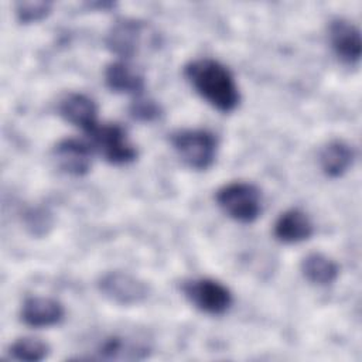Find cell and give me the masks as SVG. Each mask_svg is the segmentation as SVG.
Listing matches in <instances>:
<instances>
[{"instance_id":"5","label":"cell","mask_w":362,"mask_h":362,"mask_svg":"<svg viewBox=\"0 0 362 362\" xmlns=\"http://www.w3.org/2000/svg\"><path fill=\"white\" fill-rule=\"evenodd\" d=\"M182 293L197 310L208 315H223L233 304V294L229 287L211 277L184 281Z\"/></svg>"},{"instance_id":"6","label":"cell","mask_w":362,"mask_h":362,"mask_svg":"<svg viewBox=\"0 0 362 362\" xmlns=\"http://www.w3.org/2000/svg\"><path fill=\"white\" fill-rule=\"evenodd\" d=\"M96 286L106 300L117 305H137L150 296V287L144 280L122 270L103 273L98 279Z\"/></svg>"},{"instance_id":"9","label":"cell","mask_w":362,"mask_h":362,"mask_svg":"<svg viewBox=\"0 0 362 362\" xmlns=\"http://www.w3.org/2000/svg\"><path fill=\"white\" fill-rule=\"evenodd\" d=\"M143 30V21L137 18H120L112 24L105 37L106 48L119 59L129 61L137 54L141 45Z\"/></svg>"},{"instance_id":"11","label":"cell","mask_w":362,"mask_h":362,"mask_svg":"<svg viewBox=\"0 0 362 362\" xmlns=\"http://www.w3.org/2000/svg\"><path fill=\"white\" fill-rule=\"evenodd\" d=\"M20 315L21 321L31 328H48L64 320L65 307L57 298L34 296L25 298Z\"/></svg>"},{"instance_id":"15","label":"cell","mask_w":362,"mask_h":362,"mask_svg":"<svg viewBox=\"0 0 362 362\" xmlns=\"http://www.w3.org/2000/svg\"><path fill=\"white\" fill-rule=\"evenodd\" d=\"M148 351L150 348L146 344L123 335H109L103 338L96 349L98 358L106 361H139L147 358Z\"/></svg>"},{"instance_id":"20","label":"cell","mask_w":362,"mask_h":362,"mask_svg":"<svg viewBox=\"0 0 362 362\" xmlns=\"http://www.w3.org/2000/svg\"><path fill=\"white\" fill-rule=\"evenodd\" d=\"M129 113L134 120L148 123V122L157 120L161 116L163 110H161V106L154 99L147 98L143 93V95L134 96L133 102L130 103Z\"/></svg>"},{"instance_id":"13","label":"cell","mask_w":362,"mask_h":362,"mask_svg":"<svg viewBox=\"0 0 362 362\" xmlns=\"http://www.w3.org/2000/svg\"><path fill=\"white\" fill-rule=\"evenodd\" d=\"M314 233V223L307 212L300 208H290L279 215L273 226L274 238L281 243H300Z\"/></svg>"},{"instance_id":"14","label":"cell","mask_w":362,"mask_h":362,"mask_svg":"<svg viewBox=\"0 0 362 362\" xmlns=\"http://www.w3.org/2000/svg\"><path fill=\"white\" fill-rule=\"evenodd\" d=\"M354 160V147L338 139L328 141L318 154L320 168L328 178L342 177L352 167Z\"/></svg>"},{"instance_id":"17","label":"cell","mask_w":362,"mask_h":362,"mask_svg":"<svg viewBox=\"0 0 362 362\" xmlns=\"http://www.w3.org/2000/svg\"><path fill=\"white\" fill-rule=\"evenodd\" d=\"M51 354V346L34 337H21L17 338L8 346V355L11 359L24 361V362H40Z\"/></svg>"},{"instance_id":"18","label":"cell","mask_w":362,"mask_h":362,"mask_svg":"<svg viewBox=\"0 0 362 362\" xmlns=\"http://www.w3.org/2000/svg\"><path fill=\"white\" fill-rule=\"evenodd\" d=\"M55 218L52 212L41 205L30 206L23 214V225L25 230L34 238L47 236L54 228Z\"/></svg>"},{"instance_id":"16","label":"cell","mask_w":362,"mask_h":362,"mask_svg":"<svg viewBox=\"0 0 362 362\" xmlns=\"http://www.w3.org/2000/svg\"><path fill=\"white\" fill-rule=\"evenodd\" d=\"M300 270L304 279L314 286H329L339 276L338 263L321 252L305 255L300 263Z\"/></svg>"},{"instance_id":"2","label":"cell","mask_w":362,"mask_h":362,"mask_svg":"<svg viewBox=\"0 0 362 362\" xmlns=\"http://www.w3.org/2000/svg\"><path fill=\"white\" fill-rule=\"evenodd\" d=\"M219 209L239 223L255 222L263 211L262 192L257 185L249 181H232L215 192Z\"/></svg>"},{"instance_id":"8","label":"cell","mask_w":362,"mask_h":362,"mask_svg":"<svg viewBox=\"0 0 362 362\" xmlns=\"http://www.w3.org/2000/svg\"><path fill=\"white\" fill-rule=\"evenodd\" d=\"M93 148L89 143L66 137L59 140L52 148V157L61 171L74 177L86 175L93 161Z\"/></svg>"},{"instance_id":"3","label":"cell","mask_w":362,"mask_h":362,"mask_svg":"<svg viewBox=\"0 0 362 362\" xmlns=\"http://www.w3.org/2000/svg\"><path fill=\"white\" fill-rule=\"evenodd\" d=\"M178 158L191 170L205 171L216 160L218 139L206 129H180L170 136Z\"/></svg>"},{"instance_id":"1","label":"cell","mask_w":362,"mask_h":362,"mask_svg":"<svg viewBox=\"0 0 362 362\" xmlns=\"http://www.w3.org/2000/svg\"><path fill=\"white\" fill-rule=\"evenodd\" d=\"M184 76L192 89L214 109L233 112L240 103V90L230 69L214 58L191 59L184 66Z\"/></svg>"},{"instance_id":"12","label":"cell","mask_w":362,"mask_h":362,"mask_svg":"<svg viewBox=\"0 0 362 362\" xmlns=\"http://www.w3.org/2000/svg\"><path fill=\"white\" fill-rule=\"evenodd\" d=\"M103 76L106 86L115 93L139 96L146 89L144 75L129 61L117 59L107 64Z\"/></svg>"},{"instance_id":"7","label":"cell","mask_w":362,"mask_h":362,"mask_svg":"<svg viewBox=\"0 0 362 362\" xmlns=\"http://www.w3.org/2000/svg\"><path fill=\"white\" fill-rule=\"evenodd\" d=\"M328 41L337 58L346 65H358L362 55L359 27L348 18L335 17L328 25Z\"/></svg>"},{"instance_id":"19","label":"cell","mask_w":362,"mask_h":362,"mask_svg":"<svg viewBox=\"0 0 362 362\" xmlns=\"http://www.w3.org/2000/svg\"><path fill=\"white\" fill-rule=\"evenodd\" d=\"M52 10V3L45 0H28L16 3V18L20 24H33L44 20Z\"/></svg>"},{"instance_id":"4","label":"cell","mask_w":362,"mask_h":362,"mask_svg":"<svg viewBox=\"0 0 362 362\" xmlns=\"http://www.w3.org/2000/svg\"><path fill=\"white\" fill-rule=\"evenodd\" d=\"M88 136L93 151L109 164L126 165L133 163L139 156L126 129L119 123H98Z\"/></svg>"},{"instance_id":"10","label":"cell","mask_w":362,"mask_h":362,"mask_svg":"<svg viewBox=\"0 0 362 362\" xmlns=\"http://www.w3.org/2000/svg\"><path fill=\"white\" fill-rule=\"evenodd\" d=\"M59 116L86 134L99 123L98 105L92 98L81 92L66 93L58 103Z\"/></svg>"}]
</instances>
